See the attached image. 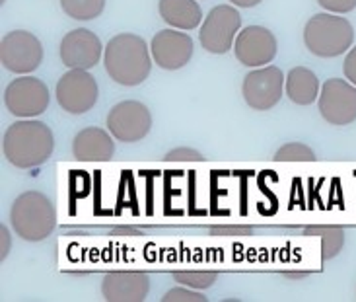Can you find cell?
<instances>
[{
  "label": "cell",
  "instance_id": "obj_2",
  "mask_svg": "<svg viewBox=\"0 0 356 302\" xmlns=\"http://www.w3.org/2000/svg\"><path fill=\"white\" fill-rule=\"evenodd\" d=\"M154 58L146 41L136 33H119L107 41L104 67L121 86H138L150 77Z\"/></svg>",
  "mask_w": 356,
  "mask_h": 302
},
{
  "label": "cell",
  "instance_id": "obj_1",
  "mask_svg": "<svg viewBox=\"0 0 356 302\" xmlns=\"http://www.w3.org/2000/svg\"><path fill=\"white\" fill-rule=\"evenodd\" d=\"M53 150V131L38 119H19L2 135V154L10 164L22 170L45 164Z\"/></svg>",
  "mask_w": 356,
  "mask_h": 302
},
{
  "label": "cell",
  "instance_id": "obj_13",
  "mask_svg": "<svg viewBox=\"0 0 356 302\" xmlns=\"http://www.w3.org/2000/svg\"><path fill=\"white\" fill-rule=\"evenodd\" d=\"M195 43L191 35L179 29H162L150 41V53L154 65L164 70H179L193 58Z\"/></svg>",
  "mask_w": 356,
  "mask_h": 302
},
{
  "label": "cell",
  "instance_id": "obj_12",
  "mask_svg": "<svg viewBox=\"0 0 356 302\" xmlns=\"http://www.w3.org/2000/svg\"><path fill=\"white\" fill-rule=\"evenodd\" d=\"M279 53L277 38L263 26H248L238 33L234 43V55L243 67H267Z\"/></svg>",
  "mask_w": 356,
  "mask_h": 302
},
{
  "label": "cell",
  "instance_id": "obj_10",
  "mask_svg": "<svg viewBox=\"0 0 356 302\" xmlns=\"http://www.w3.org/2000/svg\"><path fill=\"white\" fill-rule=\"evenodd\" d=\"M107 129L121 143L143 141L152 129L150 109L136 100H125L111 107L107 113Z\"/></svg>",
  "mask_w": 356,
  "mask_h": 302
},
{
  "label": "cell",
  "instance_id": "obj_30",
  "mask_svg": "<svg viewBox=\"0 0 356 302\" xmlns=\"http://www.w3.org/2000/svg\"><path fill=\"white\" fill-rule=\"evenodd\" d=\"M113 236H143L140 230L136 228H113Z\"/></svg>",
  "mask_w": 356,
  "mask_h": 302
},
{
  "label": "cell",
  "instance_id": "obj_21",
  "mask_svg": "<svg viewBox=\"0 0 356 302\" xmlns=\"http://www.w3.org/2000/svg\"><path fill=\"white\" fill-rule=\"evenodd\" d=\"M275 160H279V162H312V160H316V152L304 143H289L277 150Z\"/></svg>",
  "mask_w": 356,
  "mask_h": 302
},
{
  "label": "cell",
  "instance_id": "obj_25",
  "mask_svg": "<svg viewBox=\"0 0 356 302\" xmlns=\"http://www.w3.org/2000/svg\"><path fill=\"white\" fill-rule=\"evenodd\" d=\"M165 160H170V162H189V160H202V154L193 150V148H187V146H179V148H174L172 152H168Z\"/></svg>",
  "mask_w": 356,
  "mask_h": 302
},
{
  "label": "cell",
  "instance_id": "obj_5",
  "mask_svg": "<svg viewBox=\"0 0 356 302\" xmlns=\"http://www.w3.org/2000/svg\"><path fill=\"white\" fill-rule=\"evenodd\" d=\"M241 26V14L236 6L218 4L202 19L199 41L204 51L212 55H226L234 49Z\"/></svg>",
  "mask_w": 356,
  "mask_h": 302
},
{
  "label": "cell",
  "instance_id": "obj_20",
  "mask_svg": "<svg viewBox=\"0 0 356 302\" xmlns=\"http://www.w3.org/2000/svg\"><path fill=\"white\" fill-rule=\"evenodd\" d=\"M60 8L68 18L86 22L97 18L104 12L106 0H60Z\"/></svg>",
  "mask_w": 356,
  "mask_h": 302
},
{
  "label": "cell",
  "instance_id": "obj_23",
  "mask_svg": "<svg viewBox=\"0 0 356 302\" xmlns=\"http://www.w3.org/2000/svg\"><path fill=\"white\" fill-rule=\"evenodd\" d=\"M162 301L164 302H202V301H207V299H204V294L197 291V289H191V287H187V289L175 287V289H172V291L165 292Z\"/></svg>",
  "mask_w": 356,
  "mask_h": 302
},
{
  "label": "cell",
  "instance_id": "obj_17",
  "mask_svg": "<svg viewBox=\"0 0 356 302\" xmlns=\"http://www.w3.org/2000/svg\"><path fill=\"white\" fill-rule=\"evenodd\" d=\"M158 12L168 26L181 31L199 28L202 24V10L195 0H160Z\"/></svg>",
  "mask_w": 356,
  "mask_h": 302
},
{
  "label": "cell",
  "instance_id": "obj_19",
  "mask_svg": "<svg viewBox=\"0 0 356 302\" xmlns=\"http://www.w3.org/2000/svg\"><path fill=\"white\" fill-rule=\"evenodd\" d=\"M306 236L321 238V257L325 262L339 255V252L345 246V230L339 226H309L306 228Z\"/></svg>",
  "mask_w": 356,
  "mask_h": 302
},
{
  "label": "cell",
  "instance_id": "obj_4",
  "mask_svg": "<svg viewBox=\"0 0 356 302\" xmlns=\"http://www.w3.org/2000/svg\"><path fill=\"white\" fill-rule=\"evenodd\" d=\"M353 41L355 29L350 22L331 12L312 16L304 28V43L316 57L331 58L345 55L353 47Z\"/></svg>",
  "mask_w": 356,
  "mask_h": 302
},
{
  "label": "cell",
  "instance_id": "obj_16",
  "mask_svg": "<svg viewBox=\"0 0 356 302\" xmlns=\"http://www.w3.org/2000/svg\"><path fill=\"white\" fill-rule=\"evenodd\" d=\"M72 154L78 162H107L115 154V143L104 129L86 127L74 136Z\"/></svg>",
  "mask_w": 356,
  "mask_h": 302
},
{
  "label": "cell",
  "instance_id": "obj_6",
  "mask_svg": "<svg viewBox=\"0 0 356 302\" xmlns=\"http://www.w3.org/2000/svg\"><path fill=\"white\" fill-rule=\"evenodd\" d=\"M43 63V45L33 33L16 29L0 41V65L14 74H29Z\"/></svg>",
  "mask_w": 356,
  "mask_h": 302
},
{
  "label": "cell",
  "instance_id": "obj_29",
  "mask_svg": "<svg viewBox=\"0 0 356 302\" xmlns=\"http://www.w3.org/2000/svg\"><path fill=\"white\" fill-rule=\"evenodd\" d=\"M234 6H238V8H253V6H257L261 4L263 0H230Z\"/></svg>",
  "mask_w": 356,
  "mask_h": 302
},
{
  "label": "cell",
  "instance_id": "obj_18",
  "mask_svg": "<svg viewBox=\"0 0 356 302\" xmlns=\"http://www.w3.org/2000/svg\"><path fill=\"white\" fill-rule=\"evenodd\" d=\"M321 86L319 78L314 70L306 67L290 68L286 74V96L298 104V106H309L318 100Z\"/></svg>",
  "mask_w": 356,
  "mask_h": 302
},
{
  "label": "cell",
  "instance_id": "obj_15",
  "mask_svg": "<svg viewBox=\"0 0 356 302\" xmlns=\"http://www.w3.org/2000/svg\"><path fill=\"white\" fill-rule=\"evenodd\" d=\"M150 292V277L140 271L107 273L102 294L109 302H140Z\"/></svg>",
  "mask_w": 356,
  "mask_h": 302
},
{
  "label": "cell",
  "instance_id": "obj_31",
  "mask_svg": "<svg viewBox=\"0 0 356 302\" xmlns=\"http://www.w3.org/2000/svg\"><path fill=\"white\" fill-rule=\"evenodd\" d=\"M284 277H286V279H306L308 273H286Z\"/></svg>",
  "mask_w": 356,
  "mask_h": 302
},
{
  "label": "cell",
  "instance_id": "obj_3",
  "mask_svg": "<svg viewBox=\"0 0 356 302\" xmlns=\"http://www.w3.org/2000/svg\"><path fill=\"white\" fill-rule=\"evenodd\" d=\"M10 223L19 238L28 242H41L55 230L57 211L47 195L41 191H26L12 205Z\"/></svg>",
  "mask_w": 356,
  "mask_h": 302
},
{
  "label": "cell",
  "instance_id": "obj_9",
  "mask_svg": "<svg viewBox=\"0 0 356 302\" xmlns=\"http://www.w3.org/2000/svg\"><path fill=\"white\" fill-rule=\"evenodd\" d=\"M284 82H286L284 72L279 67L267 65V67L253 68L243 78L241 94L251 109L267 111L280 102L284 92Z\"/></svg>",
  "mask_w": 356,
  "mask_h": 302
},
{
  "label": "cell",
  "instance_id": "obj_28",
  "mask_svg": "<svg viewBox=\"0 0 356 302\" xmlns=\"http://www.w3.org/2000/svg\"><path fill=\"white\" fill-rule=\"evenodd\" d=\"M0 236H2V244H0V252H2V260H6L10 252V232L6 226L0 228Z\"/></svg>",
  "mask_w": 356,
  "mask_h": 302
},
{
  "label": "cell",
  "instance_id": "obj_32",
  "mask_svg": "<svg viewBox=\"0 0 356 302\" xmlns=\"http://www.w3.org/2000/svg\"><path fill=\"white\" fill-rule=\"evenodd\" d=\"M2 2H6V0H2Z\"/></svg>",
  "mask_w": 356,
  "mask_h": 302
},
{
  "label": "cell",
  "instance_id": "obj_8",
  "mask_svg": "<svg viewBox=\"0 0 356 302\" xmlns=\"http://www.w3.org/2000/svg\"><path fill=\"white\" fill-rule=\"evenodd\" d=\"M4 106L19 119H33L41 116L49 106V88L43 80L22 74L12 80L4 90Z\"/></svg>",
  "mask_w": 356,
  "mask_h": 302
},
{
  "label": "cell",
  "instance_id": "obj_27",
  "mask_svg": "<svg viewBox=\"0 0 356 302\" xmlns=\"http://www.w3.org/2000/svg\"><path fill=\"white\" fill-rule=\"evenodd\" d=\"M343 72H345L348 82H353L356 86V47H353L347 53L345 63H343Z\"/></svg>",
  "mask_w": 356,
  "mask_h": 302
},
{
  "label": "cell",
  "instance_id": "obj_7",
  "mask_svg": "<svg viewBox=\"0 0 356 302\" xmlns=\"http://www.w3.org/2000/svg\"><path fill=\"white\" fill-rule=\"evenodd\" d=\"M57 102L67 113L82 116L96 106L99 88L96 78L82 68H68L57 82Z\"/></svg>",
  "mask_w": 356,
  "mask_h": 302
},
{
  "label": "cell",
  "instance_id": "obj_24",
  "mask_svg": "<svg viewBox=\"0 0 356 302\" xmlns=\"http://www.w3.org/2000/svg\"><path fill=\"white\" fill-rule=\"evenodd\" d=\"M319 6L331 14H347L356 8V0H318Z\"/></svg>",
  "mask_w": 356,
  "mask_h": 302
},
{
  "label": "cell",
  "instance_id": "obj_14",
  "mask_svg": "<svg viewBox=\"0 0 356 302\" xmlns=\"http://www.w3.org/2000/svg\"><path fill=\"white\" fill-rule=\"evenodd\" d=\"M104 51L106 47L102 45V39L86 28L68 31L60 41V61L67 68L90 70L104 57Z\"/></svg>",
  "mask_w": 356,
  "mask_h": 302
},
{
  "label": "cell",
  "instance_id": "obj_22",
  "mask_svg": "<svg viewBox=\"0 0 356 302\" xmlns=\"http://www.w3.org/2000/svg\"><path fill=\"white\" fill-rule=\"evenodd\" d=\"M218 275L214 271H179L174 273V281L181 283L183 287H191V289H211L216 283Z\"/></svg>",
  "mask_w": 356,
  "mask_h": 302
},
{
  "label": "cell",
  "instance_id": "obj_26",
  "mask_svg": "<svg viewBox=\"0 0 356 302\" xmlns=\"http://www.w3.org/2000/svg\"><path fill=\"white\" fill-rule=\"evenodd\" d=\"M212 236H251V226H212Z\"/></svg>",
  "mask_w": 356,
  "mask_h": 302
},
{
  "label": "cell",
  "instance_id": "obj_11",
  "mask_svg": "<svg viewBox=\"0 0 356 302\" xmlns=\"http://www.w3.org/2000/svg\"><path fill=\"white\" fill-rule=\"evenodd\" d=\"M319 113L331 125H348L356 121V86L348 80L329 78L319 92Z\"/></svg>",
  "mask_w": 356,
  "mask_h": 302
}]
</instances>
